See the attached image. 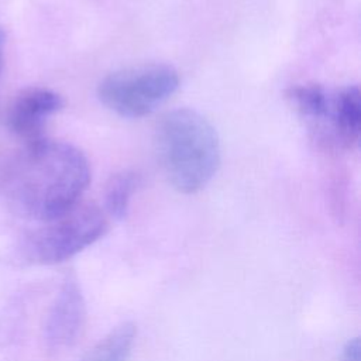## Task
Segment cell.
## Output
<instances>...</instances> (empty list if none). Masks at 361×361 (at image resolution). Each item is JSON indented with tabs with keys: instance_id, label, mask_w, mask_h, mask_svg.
<instances>
[{
	"instance_id": "1",
	"label": "cell",
	"mask_w": 361,
	"mask_h": 361,
	"mask_svg": "<svg viewBox=\"0 0 361 361\" xmlns=\"http://www.w3.org/2000/svg\"><path fill=\"white\" fill-rule=\"evenodd\" d=\"M89 183L86 155L72 144L44 138L11 158L0 186L17 214L45 223L76 206Z\"/></svg>"
},
{
	"instance_id": "2",
	"label": "cell",
	"mask_w": 361,
	"mask_h": 361,
	"mask_svg": "<svg viewBox=\"0 0 361 361\" xmlns=\"http://www.w3.org/2000/svg\"><path fill=\"white\" fill-rule=\"evenodd\" d=\"M154 144L161 168L178 192H199L219 169V135L207 118L192 109L164 114L155 127Z\"/></svg>"
},
{
	"instance_id": "3",
	"label": "cell",
	"mask_w": 361,
	"mask_h": 361,
	"mask_svg": "<svg viewBox=\"0 0 361 361\" xmlns=\"http://www.w3.org/2000/svg\"><path fill=\"white\" fill-rule=\"evenodd\" d=\"M179 87L178 71L168 63H141L117 69L97 86L99 100L113 113L140 118L154 113Z\"/></svg>"
},
{
	"instance_id": "4",
	"label": "cell",
	"mask_w": 361,
	"mask_h": 361,
	"mask_svg": "<svg viewBox=\"0 0 361 361\" xmlns=\"http://www.w3.org/2000/svg\"><path fill=\"white\" fill-rule=\"evenodd\" d=\"M109 228L104 212L93 203H78L56 219L42 223L25 240L24 251L37 264L63 262L102 238Z\"/></svg>"
},
{
	"instance_id": "5",
	"label": "cell",
	"mask_w": 361,
	"mask_h": 361,
	"mask_svg": "<svg viewBox=\"0 0 361 361\" xmlns=\"http://www.w3.org/2000/svg\"><path fill=\"white\" fill-rule=\"evenodd\" d=\"M63 106L59 93L48 87H27L13 100L8 110V127L24 145L38 142L45 137L48 118Z\"/></svg>"
},
{
	"instance_id": "6",
	"label": "cell",
	"mask_w": 361,
	"mask_h": 361,
	"mask_svg": "<svg viewBox=\"0 0 361 361\" xmlns=\"http://www.w3.org/2000/svg\"><path fill=\"white\" fill-rule=\"evenodd\" d=\"M86 303L75 276H66L55 296L45 323V340L51 350L72 347L82 334Z\"/></svg>"
},
{
	"instance_id": "7",
	"label": "cell",
	"mask_w": 361,
	"mask_h": 361,
	"mask_svg": "<svg viewBox=\"0 0 361 361\" xmlns=\"http://www.w3.org/2000/svg\"><path fill=\"white\" fill-rule=\"evenodd\" d=\"M317 135L343 148H353L361 134V94L355 85L330 90Z\"/></svg>"
},
{
	"instance_id": "8",
	"label": "cell",
	"mask_w": 361,
	"mask_h": 361,
	"mask_svg": "<svg viewBox=\"0 0 361 361\" xmlns=\"http://www.w3.org/2000/svg\"><path fill=\"white\" fill-rule=\"evenodd\" d=\"M135 336V324L123 322L93 347L85 361H127L131 355Z\"/></svg>"
},
{
	"instance_id": "9",
	"label": "cell",
	"mask_w": 361,
	"mask_h": 361,
	"mask_svg": "<svg viewBox=\"0 0 361 361\" xmlns=\"http://www.w3.org/2000/svg\"><path fill=\"white\" fill-rule=\"evenodd\" d=\"M137 186L138 176L134 172H120L111 176L104 195L106 212L117 220L124 219Z\"/></svg>"
},
{
	"instance_id": "10",
	"label": "cell",
	"mask_w": 361,
	"mask_h": 361,
	"mask_svg": "<svg viewBox=\"0 0 361 361\" xmlns=\"http://www.w3.org/2000/svg\"><path fill=\"white\" fill-rule=\"evenodd\" d=\"M340 361H361V343L358 337H354L345 343L341 350Z\"/></svg>"
},
{
	"instance_id": "11",
	"label": "cell",
	"mask_w": 361,
	"mask_h": 361,
	"mask_svg": "<svg viewBox=\"0 0 361 361\" xmlns=\"http://www.w3.org/2000/svg\"><path fill=\"white\" fill-rule=\"evenodd\" d=\"M3 58H4V34L0 28V72L3 68Z\"/></svg>"
}]
</instances>
